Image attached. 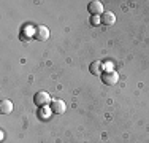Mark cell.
Instances as JSON below:
<instances>
[{"mask_svg": "<svg viewBox=\"0 0 149 143\" xmlns=\"http://www.w3.org/2000/svg\"><path fill=\"white\" fill-rule=\"evenodd\" d=\"M33 102H35V105L37 107H40V108H46V107H49L51 105V95L48 94V92H45V91H40V92H37L35 94V97H33Z\"/></svg>", "mask_w": 149, "mask_h": 143, "instance_id": "cell-1", "label": "cell"}, {"mask_svg": "<svg viewBox=\"0 0 149 143\" xmlns=\"http://www.w3.org/2000/svg\"><path fill=\"white\" fill-rule=\"evenodd\" d=\"M51 111H52V110L49 108V107H46V108H41V111H40L41 119H48V118L51 116Z\"/></svg>", "mask_w": 149, "mask_h": 143, "instance_id": "cell-9", "label": "cell"}, {"mask_svg": "<svg viewBox=\"0 0 149 143\" xmlns=\"http://www.w3.org/2000/svg\"><path fill=\"white\" fill-rule=\"evenodd\" d=\"M102 81H103L106 86H114V84L119 81V75L116 73L114 70H111V72H103V73H102Z\"/></svg>", "mask_w": 149, "mask_h": 143, "instance_id": "cell-2", "label": "cell"}, {"mask_svg": "<svg viewBox=\"0 0 149 143\" xmlns=\"http://www.w3.org/2000/svg\"><path fill=\"white\" fill-rule=\"evenodd\" d=\"M33 38L37 41H46L49 38V29L46 26H38L35 27V32H33Z\"/></svg>", "mask_w": 149, "mask_h": 143, "instance_id": "cell-3", "label": "cell"}, {"mask_svg": "<svg viewBox=\"0 0 149 143\" xmlns=\"http://www.w3.org/2000/svg\"><path fill=\"white\" fill-rule=\"evenodd\" d=\"M91 24H92V26H98V24H102L100 16H92L91 18Z\"/></svg>", "mask_w": 149, "mask_h": 143, "instance_id": "cell-10", "label": "cell"}, {"mask_svg": "<svg viewBox=\"0 0 149 143\" xmlns=\"http://www.w3.org/2000/svg\"><path fill=\"white\" fill-rule=\"evenodd\" d=\"M11 111H13V102L11 100H8V99L2 100V102H0V113L2 114H10Z\"/></svg>", "mask_w": 149, "mask_h": 143, "instance_id": "cell-8", "label": "cell"}, {"mask_svg": "<svg viewBox=\"0 0 149 143\" xmlns=\"http://www.w3.org/2000/svg\"><path fill=\"white\" fill-rule=\"evenodd\" d=\"M113 67H114V65H113L111 62H106L105 65H103V69H105L106 72H111V70H114V69H113Z\"/></svg>", "mask_w": 149, "mask_h": 143, "instance_id": "cell-11", "label": "cell"}, {"mask_svg": "<svg viewBox=\"0 0 149 143\" xmlns=\"http://www.w3.org/2000/svg\"><path fill=\"white\" fill-rule=\"evenodd\" d=\"M49 108L52 110V113H56V114H62V113H65V103L62 102L60 99H56V100H52L51 102V105H49Z\"/></svg>", "mask_w": 149, "mask_h": 143, "instance_id": "cell-5", "label": "cell"}, {"mask_svg": "<svg viewBox=\"0 0 149 143\" xmlns=\"http://www.w3.org/2000/svg\"><path fill=\"white\" fill-rule=\"evenodd\" d=\"M87 11H89L92 16H102V14L105 13L103 11V3L94 0V2H91L89 5H87Z\"/></svg>", "mask_w": 149, "mask_h": 143, "instance_id": "cell-4", "label": "cell"}, {"mask_svg": "<svg viewBox=\"0 0 149 143\" xmlns=\"http://www.w3.org/2000/svg\"><path fill=\"white\" fill-rule=\"evenodd\" d=\"M89 72H91L92 75H95V76L102 75V73H103V64H102L100 60H94V62H91Z\"/></svg>", "mask_w": 149, "mask_h": 143, "instance_id": "cell-6", "label": "cell"}, {"mask_svg": "<svg viewBox=\"0 0 149 143\" xmlns=\"http://www.w3.org/2000/svg\"><path fill=\"white\" fill-rule=\"evenodd\" d=\"M100 19H102V24H103V26H113V24L116 22V16H114V13H111V11L103 13L100 16Z\"/></svg>", "mask_w": 149, "mask_h": 143, "instance_id": "cell-7", "label": "cell"}]
</instances>
